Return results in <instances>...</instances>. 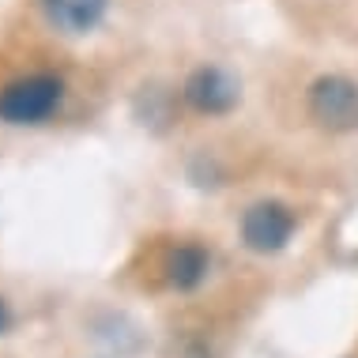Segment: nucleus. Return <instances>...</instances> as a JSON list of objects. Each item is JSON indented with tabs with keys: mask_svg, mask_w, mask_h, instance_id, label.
<instances>
[{
	"mask_svg": "<svg viewBox=\"0 0 358 358\" xmlns=\"http://www.w3.org/2000/svg\"><path fill=\"white\" fill-rule=\"evenodd\" d=\"M204 275H208V253L200 245H178L166 257V279H170V287L192 290V287L204 283Z\"/></svg>",
	"mask_w": 358,
	"mask_h": 358,
	"instance_id": "nucleus-6",
	"label": "nucleus"
},
{
	"mask_svg": "<svg viewBox=\"0 0 358 358\" xmlns=\"http://www.w3.org/2000/svg\"><path fill=\"white\" fill-rule=\"evenodd\" d=\"M8 324H12V313H8V306H4V302H0V336H4V332H8Z\"/></svg>",
	"mask_w": 358,
	"mask_h": 358,
	"instance_id": "nucleus-7",
	"label": "nucleus"
},
{
	"mask_svg": "<svg viewBox=\"0 0 358 358\" xmlns=\"http://www.w3.org/2000/svg\"><path fill=\"white\" fill-rule=\"evenodd\" d=\"M185 102L200 113H227L238 106V83L222 69H196L185 80Z\"/></svg>",
	"mask_w": 358,
	"mask_h": 358,
	"instance_id": "nucleus-4",
	"label": "nucleus"
},
{
	"mask_svg": "<svg viewBox=\"0 0 358 358\" xmlns=\"http://www.w3.org/2000/svg\"><path fill=\"white\" fill-rule=\"evenodd\" d=\"M309 117L328 132L358 129V83L347 76H321L309 87Z\"/></svg>",
	"mask_w": 358,
	"mask_h": 358,
	"instance_id": "nucleus-2",
	"label": "nucleus"
},
{
	"mask_svg": "<svg viewBox=\"0 0 358 358\" xmlns=\"http://www.w3.org/2000/svg\"><path fill=\"white\" fill-rule=\"evenodd\" d=\"M64 87L53 76H27L0 91V121L8 124H38L61 106Z\"/></svg>",
	"mask_w": 358,
	"mask_h": 358,
	"instance_id": "nucleus-1",
	"label": "nucleus"
},
{
	"mask_svg": "<svg viewBox=\"0 0 358 358\" xmlns=\"http://www.w3.org/2000/svg\"><path fill=\"white\" fill-rule=\"evenodd\" d=\"M45 15L53 19L61 31L69 34H83L91 27H99V19L106 15V4L110 0H42Z\"/></svg>",
	"mask_w": 358,
	"mask_h": 358,
	"instance_id": "nucleus-5",
	"label": "nucleus"
},
{
	"mask_svg": "<svg viewBox=\"0 0 358 358\" xmlns=\"http://www.w3.org/2000/svg\"><path fill=\"white\" fill-rule=\"evenodd\" d=\"M290 234H294V215L287 204H275V200H260L241 219V238L257 253H279Z\"/></svg>",
	"mask_w": 358,
	"mask_h": 358,
	"instance_id": "nucleus-3",
	"label": "nucleus"
}]
</instances>
